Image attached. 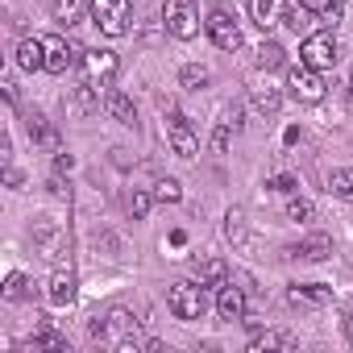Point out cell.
Instances as JSON below:
<instances>
[{
	"label": "cell",
	"mask_w": 353,
	"mask_h": 353,
	"mask_svg": "<svg viewBox=\"0 0 353 353\" xmlns=\"http://www.w3.org/2000/svg\"><path fill=\"white\" fill-rule=\"evenodd\" d=\"M245 287H233V283H221V291H216V312L225 316V320H241L245 316Z\"/></svg>",
	"instance_id": "30bf717a"
},
{
	"label": "cell",
	"mask_w": 353,
	"mask_h": 353,
	"mask_svg": "<svg viewBox=\"0 0 353 353\" xmlns=\"http://www.w3.org/2000/svg\"><path fill=\"white\" fill-rule=\"evenodd\" d=\"M83 17V0H54V21L59 26H75Z\"/></svg>",
	"instance_id": "d4e9b609"
},
{
	"label": "cell",
	"mask_w": 353,
	"mask_h": 353,
	"mask_svg": "<svg viewBox=\"0 0 353 353\" xmlns=\"http://www.w3.org/2000/svg\"><path fill=\"white\" fill-rule=\"evenodd\" d=\"M287 88H291V96H295L299 104H320V100H324V71L299 63V67H291Z\"/></svg>",
	"instance_id": "277c9868"
},
{
	"label": "cell",
	"mask_w": 353,
	"mask_h": 353,
	"mask_svg": "<svg viewBox=\"0 0 353 353\" xmlns=\"http://www.w3.org/2000/svg\"><path fill=\"white\" fill-rule=\"evenodd\" d=\"M5 183H9V188H21V170H17V166L5 170Z\"/></svg>",
	"instance_id": "8d00e7d4"
},
{
	"label": "cell",
	"mask_w": 353,
	"mask_h": 353,
	"mask_svg": "<svg viewBox=\"0 0 353 353\" xmlns=\"http://www.w3.org/2000/svg\"><path fill=\"white\" fill-rule=\"evenodd\" d=\"M287 299H291L295 307H324V303H332V287H324V283H303V287H291Z\"/></svg>",
	"instance_id": "8fae6325"
},
{
	"label": "cell",
	"mask_w": 353,
	"mask_h": 353,
	"mask_svg": "<svg viewBox=\"0 0 353 353\" xmlns=\"http://www.w3.org/2000/svg\"><path fill=\"white\" fill-rule=\"evenodd\" d=\"M266 188H270V192H283V196H291V192H295V188H299V183H295V179H291V174H274V179H270V183H266Z\"/></svg>",
	"instance_id": "836d02e7"
},
{
	"label": "cell",
	"mask_w": 353,
	"mask_h": 353,
	"mask_svg": "<svg viewBox=\"0 0 353 353\" xmlns=\"http://www.w3.org/2000/svg\"><path fill=\"white\" fill-rule=\"evenodd\" d=\"M307 21H312V9L303 5V0H287V13H283V26H291V30L299 34V30H303Z\"/></svg>",
	"instance_id": "cb8c5ba5"
},
{
	"label": "cell",
	"mask_w": 353,
	"mask_h": 353,
	"mask_svg": "<svg viewBox=\"0 0 353 353\" xmlns=\"http://www.w3.org/2000/svg\"><path fill=\"white\" fill-rule=\"evenodd\" d=\"M196 283L221 287V283H229V266H225L221 258H204V262H196Z\"/></svg>",
	"instance_id": "e0dca14e"
},
{
	"label": "cell",
	"mask_w": 353,
	"mask_h": 353,
	"mask_svg": "<svg viewBox=\"0 0 353 353\" xmlns=\"http://www.w3.org/2000/svg\"><path fill=\"white\" fill-rule=\"evenodd\" d=\"M83 67H88L92 79L108 83V79L117 75V54H112V50H83Z\"/></svg>",
	"instance_id": "4fadbf2b"
},
{
	"label": "cell",
	"mask_w": 353,
	"mask_h": 353,
	"mask_svg": "<svg viewBox=\"0 0 353 353\" xmlns=\"http://www.w3.org/2000/svg\"><path fill=\"white\" fill-rule=\"evenodd\" d=\"M225 237H229L233 245H245V212H241V208H233V212L225 216Z\"/></svg>",
	"instance_id": "83f0119b"
},
{
	"label": "cell",
	"mask_w": 353,
	"mask_h": 353,
	"mask_svg": "<svg viewBox=\"0 0 353 353\" xmlns=\"http://www.w3.org/2000/svg\"><path fill=\"white\" fill-rule=\"evenodd\" d=\"M88 13H92V26L104 38H125L129 34V0H92Z\"/></svg>",
	"instance_id": "6da1fadb"
},
{
	"label": "cell",
	"mask_w": 353,
	"mask_h": 353,
	"mask_svg": "<svg viewBox=\"0 0 353 353\" xmlns=\"http://www.w3.org/2000/svg\"><path fill=\"white\" fill-rule=\"evenodd\" d=\"M154 200H158V204H179V200H183L179 179H158V183H154Z\"/></svg>",
	"instance_id": "4316f807"
},
{
	"label": "cell",
	"mask_w": 353,
	"mask_h": 353,
	"mask_svg": "<svg viewBox=\"0 0 353 353\" xmlns=\"http://www.w3.org/2000/svg\"><path fill=\"white\" fill-rule=\"evenodd\" d=\"M258 67H262V71H279V67H287V50H283L279 42H262V46H258Z\"/></svg>",
	"instance_id": "44dd1931"
},
{
	"label": "cell",
	"mask_w": 353,
	"mask_h": 353,
	"mask_svg": "<svg viewBox=\"0 0 353 353\" xmlns=\"http://www.w3.org/2000/svg\"><path fill=\"white\" fill-rule=\"evenodd\" d=\"M266 349H295V336L291 332H262L250 341V353H266Z\"/></svg>",
	"instance_id": "ffe728a7"
},
{
	"label": "cell",
	"mask_w": 353,
	"mask_h": 353,
	"mask_svg": "<svg viewBox=\"0 0 353 353\" xmlns=\"http://www.w3.org/2000/svg\"><path fill=\"white\" fill-rule=\"evenodd\" d=\"M208 79H212V71H208V67H200V63H192V67H183V71H179V83H183V88H192V92L208 88Z\"/></svg>",
	"instance_id": "484cf974"
},
{
	"label": "cell",
	"mask_w": 353,
	"mask_h": 353,
	"mask_svg": "<svg viewBox=\"0 0 353 353\" xmlns=\"http://www.w3.org/2000/svg\"><path fill=\"white\" fill-rule=\"evenodd\" d=\"M312 212H316V208H312L307 200H291V204H287V221H312Z\"/></svg>",
	"instance_id": "d6a6232c"
},
{
	"label": "cell",
	"mask_w": 353,
	"mask_h": 353,
	"mask_svg": "<svg viewBox=\"0 0 353 353\" xmlns=\"http://www.w3.org/2000/svg\"><path fill=\"white\" fill-rule=\"evenodd\" d=\"M42 46H46V71L50 75H67L79 59H83V46H75V42H67L63 34H50V38H42Z\"/></svg>",
	"instance_id": "5b68a950"
},
{
	"label": "cell",
	"mask_w": 353,
	"mask_h": 353,
	"mask_svg": "<svg viewBox=\"0 0 353 353\" xmlns=\"http://www.w3.org/2000/svg\"><path fill=\"white\" fill-rule=\"evenodd\" d=\"M150 204H154V196H150V192H133V196L125 200V208H129V216H133V221H145V216H150Z\"/></svg>",
	"instance_id": "f546056e"
},
{
	"label": "cell",
	"mask_w": 353,
	"mask_h": 353,
	"mask_svg": "<svg viewBox=\"0 0 353 353\" xmlns=\"http://www.w3.org/2000/svg\"><path fill=\"white\" fill-rule=\"evenodd\" d=\"M345 336H349V345H353V316L345 320Z\"/></svg>",
	"instance_id": "f35d334b"
},
{
	"label": "cell",
	"mask_w": 353,
	"mask_h": 353,
	"mask_svg": "<svg viewBox=\"0 0 353 353\" xmlns=\"http://www.w3.org/2000/svg\"><path fill=\"white\" fill-rule=\"evenodd\" d=\"M299 63H307V67H316V71L336 67V42H332V34H312V38H303Z\"/></svg>",
	"instance_id": "8992f818"
},
{
	"label": "cell",
	"mask_w": 353,
	"mask_h": 353,
	"mask_svg": "<svg viewBox=\"0 0 353 353\" xmlns=\"http://www.w3.org/2000/svg\"><path fill=\"white\" fill-rule=\"evenodd\" d=\"M133 328H137L133 312H129V307H112V312H108V324H104V341L117 336V345H121V341H129L125 332H133Z\"/></svg>",
	"instance_id": "2e32d148"
},
{
	"label": "cell",
	"mask_w": 353,
	"mask_h": 353,
	"mask_svg": "<svg viewBox=\"0 0 353 353\" xmlns=\"http://www.w3.org/2000/svg\"><path fill=\"white\" fill-rule=\"evenodd\" d=\"M17 67L21 71H46V46H42V38H21L17 42Z\"/></svg>",
	"instance_id": "7c38bea8"
},
{
	"label": "cell",
	"mask_w": 353,
	"mask_h": 353,
	"mask_svg": "<svg viewBox=\"0 0 353 353\" xmlns=\"http://www.w3.org/2000/svg\"><path fill=\"white\" fill-rule=\"evenodd\" d=\"M291 254H295V258H303V262H324V258H332V237L312 233V237H307V241H299Z\"/></svg>",
	"instance_id": "5bb4252c"
},
{
	"label": "cell",
	"mask_w": 353,
	"mask_h": 353,
	"mask_svg": "<svg viewBox=\"0 0 353 353\" xmlns=\"http://www.w3.org/2000/svg\"><path fill=\"white\" fill-rule=\"evenodd\" d=\"M328 192L341 200H353V170H332L328 174Z\"/></svg>",
	"instance_id": "f1b7e54d"
},
{
	"label": "cell",
	"mask_w": 353,
	"mask_h": 353,
	"mask_svg": "<svg viewBox=\"0 0 353 353\" xmlns=\"http://www.w3.org/2000/svg\"><path fill=\"white\" fill-rule=\"evenodd\" d=\"M204 30H208L212 46H221V50H237V46H241V26H237L225 9H212L208 21H204Z\"/></svg>",
	"instance_id": "52a82bcc"
},
{
	"label": "cell",
	"mask_w": 353,
	"mask_h": 353,
	"mask_svg": "<svg viewBox=\"0 0 353 353\" xmlns=\"http://www.w3.org/2000/svg\"><path fill=\"white\" fill-rule=\"evenodd\" d=\"M166 303H170V312L179 316V320H200L204 307H208V299H204V283H196V279L174 283V287L166 291Z\"/></svg>",
	"instance_id": "3957f363"
},
{
	"label": "cell",
	"mask_w": 353,
	"mask_h": 353,
	"mask_svg": "<svg viewBox=\"0 0 353 353\" xmlns=\"http://www.w3.org/2000/svg\"><path fill=\"white\" fill-rule=\"evenodd\" d=\"M34 241H38L46 254H54V241H59V225H54L50 216H38V221H34Z\"/></svg>",
	"instance_id": "603a6c76"
},
{
	"label": "cell",
	"mask_w": 353,
	"mask_h": 353,
	"mask_svg": "<svg viewBox=\"0 0 353 353\" xmlns=\"http://www.w3.org/2000/svg\"><path fill=\"white\" fill-rule=\"evenodd\" d=\"M92 92H96L92 83H83V88H75V100H71V104H75V112H79V117H88V112H96V96H92Z\"/></svg>",
	"instance_id": "1f68e13d"
},
{
	"label": "cell",
	"mask_w": 353,
	"mask_h": 353,
	"mask_svg": "<svg viewBox=\"0 0 353 353\" xmlns=\"http://www.w3.org/2000/svg\"><path fill=\"white\" fill-rule=\"evenodd\" d=\"M349 88H353V79H349Z\"/></svg>",
	"instance_id": "ab89813d"
},
{
	"label": "cell",
	"mask_w": 353,
	"mask_h": 353,
	"mask_svg": "<svg viewBox=\"0 0 353 353\" xmlns=\"http://www.w3.org/2000/svg\"><path fill=\"white\" fill-rule=\"evenodd\" d=\"M54 166H59V170H71V166H75V158H71V154H59V158H54Z\"/></svg>",
	"instance_id": "74e56055"
},
{
	"label": "cell",
	"mask_w": 353,
	"mask_h": 353,
	"mask_svg": "<svg viewBox=\"0 0 353 353\" xmlns=\"http://www.w3.org/2000/svg\"><path fill=\"white\" fill-rule=\"evenodd\" d=\"M229 133H233V125H229V121L212 133V150H216V154H225V150H229Z\"/></svg>",
	"instance_id": "e575fe53"
},
{
	"label": "cell",
	"mask_w": 353,
	"mask_h": 353,
	"mask_svg": "<svg viewBox=\"0 0 353 353\" xmlns=\"http://www.w3.org/2000/svg\"><path fill=\"white\" fill-rule=\"evenodd\" d=\"M26 295H30V279H26V274H9V279H5V299L17 303V299H26Z\"/></svg>",
	"instance_id": "4dcf8cb0"
},
{
	"label": "cell",
	"mask_w": 353,
	"mask_h": 353,
	"mask_svg": "<svg viewBox=\"0 0 353 353\" xmlns=\"http://www.w3.org/2000/svg\"><path fill=\"white\" fill-rule=\"evenodd\" d=\"M104 108H108L121 125H137V108H133V100H129L125 92H108V96H104Z\"/></svg>",
	"instance_id": "ac0fdd59"
},
{
	"label": "cell",
	"mask_w": 353,
	"mask_h": 353,
	"mask_svg": "<svg viewBox=\"0 0 353 353\" xmlns=\"http://www.w3.org/2000/svg\"><path fill=\"white\" fill-rule=\"evenodd\" d=\"M162 26L170 38H179V42H192L200 34V13L192 0H166L162 5Z\"/></svg>",
	"instance_id": "7a4b0ae2"
},
{
	"label": "cell",
	"mask_w": 353,
	"mask_h": 353,
	"mask_svg": "<svg viewBox=\"0 0 353 353\" xmlns=\"http://www.w3.org/2000/svg\"><path fill=\"white\" fill-rule=\"evenodd\" d=\"M283 13H287V0H250V17H254V26L262 34L283 26Z\"/></svg>",
	"instance_id": "9c48e42d"
},
{
	"label": "cell",
	"mask_w": 353,
	"mask_h": 353,
	"mask_svg": "<svg viewBox=\"0 0 353 353\" xmlns=\"http://www.w3.org/2000/svg\"><path fill=\"white\" fill-rule=\"evenodd\" d=\"M166 141H170V150L179 154V158H196V154H200V141H196V133L188 129L183 117H174V121L166 125Z\"/></svg>",
	"instance_id": "ba28073f"
},
{
	"label": "cell",
	"mask_w": 353,
	"mask_h": 353,
	"mask_svg": "<svg viewBox=\"0 0 353 353\" xmlns=\"http://www.w3.org/2000/svg\"><path fill=\"white\" fill-rule=\"evenodd\" d=\"M42 349H50V353H71L67 336H59V332H50V328H42L34 341H26V353H42Z\"/></svg>",
	"instance_id": "d6986e66"
},
{
	"label": "cell",
	"mask_w": 353,
	"mask_h": 353,
	"mask_svg": "<svg viewBox=\"0 0 353 353\" xmlns=\"http://www.w3.org/2000/svg\"><path fill=\"white\" fill-rule=\"evenodd\" d=\"M250 104H254L258 112H266V117H270V112H279L283 96H279V88H270V83H266V88H254V92H250Z\"/></svg>",
	"instance_id": "7402d4cb"
},
{
	"label": "cell",
	"mask_w": 353,
	"mask_h": 353,
	"mask_svg": "<svg viewBox=\"0 0 353 353\" xmlns=\"http://www.w3.org/2000/svg\"><path fill=\"white\" fill-rule=\"evenodd\" d=\"M303 5H307V9H312L316 17H324L328 9H336V5H341V0H303Z\"/></svg>",
	"instance_id": "d590c367"
},
{
	"label": "cell",
	"mask_w": 353,
	"mask_h": 353,
	"mask_svg": "<svg viewBox=\"0 0 353 353\" xmlns=\"http://www.w3.org/2000/svg\"><path fill=\"white\" fill-rule=\"evenodd\" d=\"M50 303L54 307L75 303V274L71 270H54V279H50Z\"/></svg>",
	"instance_id": "9a60e30c"
}]
</instances>
